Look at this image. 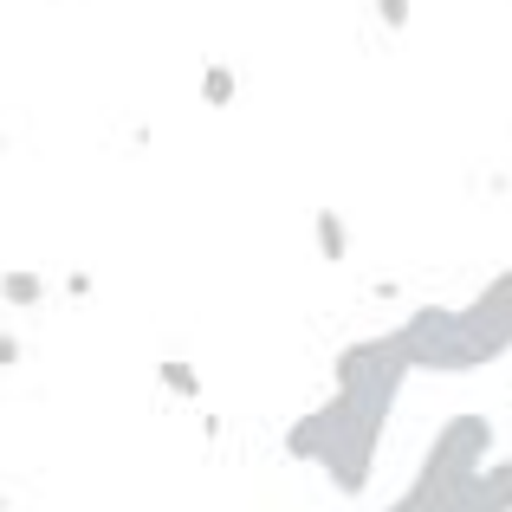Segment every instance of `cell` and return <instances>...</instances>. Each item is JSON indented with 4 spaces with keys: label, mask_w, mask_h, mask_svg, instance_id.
Returning <instances> with one entry per match:
<instances>
[{
    "label": "cell",
    "mask_w": 512,
    "mask_h": 512,
    "mask_svg": "<svg viewBox=\"0 0 512 512\" xmlns=\"http://www.w3.org/2000/svg\"><path fill=\"white\" fill-rule=\"evenodd\" d=\"M156 383H163L175 402H201V370L188 357H163L156 363Z\"/></svg>",
    "instance_id": "obj_8"
},
{
    "label": "cell",
    "mask_w": 512,
    "mask_h": 512,
    "mask_svg": "<svg viewBox=\"0 0 512 512\" xmlns=\"http://www.w3.org/2000/svg\"><path fill=\"white\" fill-rule=\"evenodd\" d=\"M376 20H383V33H409L415 0H376Z\"/></svg>",
    "instance_id": "obj_9"
},
{
    "label": "cell",
    "mask_w": 512,
    "mask_h": 512,
    "mask_svg": "<svg viewBox=\"0 0 512 512\" xmlns=\"http://www.w3.org/2000/svg\"><path fill=\"white\" fill-rule=\"evenodd\" d=\"M234 98H240V72L227 59H208L201 65V104H208V111H227Z\"/></svg>",
    "instance_id": "obj_6"
},
{
    "label": "cell",
    "mask_w": 512,
    "mask_h": 512,
    "mask_svg": "<svg viewBox=\"0 0 512 512\" xmlns=\"http://www.w3.org/2000/svg\"><path fill=\"white\" fill-rule=\"evenodd\" d=\"M396 338H402L409 370L467 376V370L500 363L512 350V266H500L461 312H454V305H415V312L396 325Z\"/></svg>",
    "instance_id": "obj_2"
},
{
    "label": "cell",
    "mask_w": 512,
    "mask_h": 512,
    "mask_svg": "<svg viewBox=\"0 0 512 512\" xmlns=\"http://www.w3.org/2000/svg\"><path fill=\"white\" fill-rule=\"evenodd\" d=\"M312 234H318V260H325V266H344L350 260V227H344L338 208H318L312 214Z\"/></svg>",
    "instance_id": "obj_5"
},
{
    "label": "cell",
    "mask_w": 512,
    "mask_h": 512,
    "mask_svg": "<svg viewBox=\"0 0 512 512\" xmlns=\"http://www.w3.org/2000/svg\"><path fill=\"white\" fill-rule=\"evenodd\" d=\"M46 292L52 286L33 273V266H7V273H0V305H20V312H26V305H39Z\"/></svg>",
    "instance_id": "obj_7"
},
{
    "label": "cell",
    "mask_w": 512,
    "mask_h": 512,
    "mask_svg": "<svg viewBox=\"0 0 512 512\" xmlns=\"http://www.w3.org/2000/svg\"><path fill=\"white\" fill-rule=\"evenodd\" d=\"M409 357H402V338L383 331V338H357L338 350L331 363V402H318L312 415L286 428V454L325 474V487L338 500H363L376 480V454H383L389 435V409H396L402 383H409Z\"/></svg>",
    "instance_id": "obj_1"
},
{
    "label": "cell",
    "mask_w": 512,
    "mask_h": 512,
    "mask_svg": "<svg viewBox=\"0 0 512 512\" xmlns=\"http://www.w3.org/2000/svg\"><path fill=\"white\" fill-rule=\"evenodd\" d=\"M461 512H512V461H480V474L467 480L461 493Z\"/></svg>",
    "instance_id": "obj_4"
},
{
    "label": "cell",
    "mask_w": 512,
    "mask_h": 512,
    "mask_svg": "<svg viewBox=\"0 0 512 512\" xmlns=\"http://www.w3.org/2000/svg\"><path fill=\"white\" fill-rule=\"evenodd\" d=\"M0 150H7V130H0Z\"/></svg>",
    "instance_id": "obj_11"
},
{
    "label": "cell",
    "mask_w": 512,
    "mask_h": 512,
    "mask_svg": "<svg viewBox=\"0 0 512 512\" xmlns=\"http://www.w3.org/2000/svg\"><path fill=\"white\" fill-rule=\"evenodd\" d=\"M20 357H26V344L13 338V331H0V370H13V363H20Z\"/></svg>",
    "instance_id": "obj_10"
},
{
    "label": "cell",
    "mask_w": 512,
    "mask_h": 512,
    "mask_svg": "<svg viewBox=\"0 0 512 512\" xmlns=\"http://www.w3.org/2000/svg\"><path fill=\"white\" fill-rule=\"evenodd\" d=\"M0 512H7V493H0Z\"/></svg>",
    "instance_id": "obj_12"
},
{
    "label": "cell",
    "mask_w": 512,
    "mask_h": 512,
    "mask_svg": "<svg viewBox=\"0 0 512 512\" xmlns=\"http://www.w3.org/2000/svg\"><path fill=\"white\" fill-rule=\"evenodd\" d=\"M480 461H493V422L487 415H448L428 435L422 461H415V480L383 512H461V493L480 474Z\"/></svg>",
    "instance_id": "obj_3"
}]
</instances>
